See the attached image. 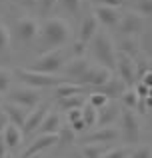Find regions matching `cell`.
<instances>
[{"instance_id": "obj_1", "label": "cell", "mask_w": 152, "mask_h": 158, "mask_svg": "<svg viewBox=\"0 0 152 158\" xmlns=\"http://www.w3.org/2000/svg\"><path fill=\"white\" fill-rule=\"evenodd\" d=\"M70 24L64 18H46L40 28V38H42V46L44 52L56 50V48H62L64 44L70 40Z\"/></svg>"}, {"instance_id": "obj_2", "label": "cell", "mask_w": 152, "mask_h": 158, "mask_svg": "<svg viewBox=\"0 0 152 158\" xmlns=\"http://www.w3.org/2000/svg\"><path fill=\"white\" fill-rule=\"evenodd\" d=\"M90 42H92V52H94V56H96L98 64H102V66L112 70L114 62H116V46H114L112 36L104 30H98Z\"/></svg>"}, {"instance_id": "obj_3", "label": "cell", "mask_w": 152, "mask_h": 158, "mask_svg": "<svg viewBox=\"0 0 152 158\" xmlns=\"http://www.w3.org/2000/svg\"><path fill=\"white\" fill-rule=\"evenodd\" d=\"M14 74L24 86H30V88H36V90L56 88V86L66 82V78H60L58 74H42V72H34L30 68H16Z\"/></svg>"}, {"instance_id": "obj_4", "label": "cell", "mask_w": 152, "mask_h": 158, "mask_svg": "<svg viewBox=\"0 0 152 158\" xmlns=\"http://www.w3.org/2000/svg\"><path fill=\"white\" fill-rule=\"evenodd\" d=\"M62 68H64V50L62 48L44 52L42 56H38L30 66V70L42 72V74H58Z\"/></svg>"}, {"instance_id": "obj_5", "label": "cell", "mask_w": 152, "mask_h": 158, "mask_svg": "<svg viewBox=\"0 0 152 158\" xmlns=\"http://www.w3.org/2000/svg\"><path fill=\"white\" fill-rule=\"evenodd\" d=\"M122 138L126 140L128 144H136L140 142V134H142V126H140V118L134 110L130 108H124L122 112Z\"/></svg>"}, {"instance_id": "obj_6", "label": "cell", "mask_w": 152, "mask_h": 158, "mask_svg": "<svg viewBox=\"0 0 152 158\" xmlns=\"http://www.w3.org/2000/svg\"><path fill=\"white\" fill-rule=\"evenodd\" d=\"M112 78V70L106 68V66L102 64H90L88 70H86L84 74H82V78L76 82V84L80 86H90V88H100L102 84H106V82Z\"/></svg>"}, {"instance_id": "obj_7", "label": "cell", "mask_w": 152, "mask_h": 158, "mask_svg": "<svg viewBox=\"0 0 152 158\" xmlns=\"http://www.w3.org/2000/svg\"><path fill=\"white\" fill-rule=\"evenodd\" d=\"M38 32H40L38 22L30 16H22L14 22V36L18 42H30L38 36Z\"/></svg>"}, {"instance_id": "obj_8", "label": "cell", "mask_w": 152, "mask_h": 158, "mask_svg": "<svg viewBox=\"0 0 152 158\" xmlns=\"http://www.w3.org/2000/svg\"><path fill=\"white\" fill-rule=\"evenodd\" d=\"M10 102H14V104H20L24 108H28V110H32V108H36L42 102V96H40V92L36 88H30V86H22V88H16L12 90L10 94Z\"/></svg>"}, {"instance_id": "obj_9", "label": "cell", "mask_w": 152, "mask_h": 158, "mask_svg": "<svg viewBox=\"0 0 152 158\" xmlns=\"http://www.w3.org/2000/svg\"><path fill=\"white\" fill-rule=\"evenodd\" d=\"M114 68L118 72V78L126 82V86H132L136 82V62L132 56H126V54H118L116 62H114Z\"/></svg>"}, {"instance_id": "obj_10", "label": "cell", "mask_w": 152, "mask_h": 158, "mask_svg": "<svg viewBox=\"0 0 152 158\" xmlns=\"http://www.w3.org/2000/svg\"><path fill=\"white\" fill-rule=\"evenodd\" d=\"M122 138V132L118 126H100L98 130L90 132L82 138V142H100V144H110L118 142Z\"/></svg>"}, {"instance_id": "obj_11", "label": "cell", "mask_w": 152, "mask_h": 158, "mask_svg": "<svg viewBox=\"0 0 152 158\" xmlns=\"http://www.w3.org/2000/svg\"><path fill=\"white\" fill-rule=\"evenodd\" d=\"M54 144H58V134H38L34 140L30 142V146L22 152V158H32V156H38L40 152L52 148Z\"/></svg>"}, {"instance_id": "obj_12", "label": "cell", "mask_w": 152, "mask_h": 158, "mask_svg": "<svg viewBox=\"0 0 152 158\" xmlns=\"http://www.w3.org/2000/svg\"><path fill=\"white\" fill-rule=\"evenodd\" d=\"M142 26H144V18H142L138 12H126V14H122L120 20H118V30H120L126 38L138 34V32L142 30Z\"/></svg>"}, {"instance_id": "obj_13", "label": "cell", "mask_w": 152, "mask_h": 158, "mask_svg": "<svg viewBox=\"0 0 152 158\" xmlns=\"http://www.w3.org/2000/svg\"><path fill=\"white\" fill-rule=\"evenodd\" d=\"M90 62L86 60L84 56H78V58H72L70 62H64V76H66V82H76L82 78V74L88 70Z\"/></svg>"}, {"instance_id": "obj_14", "label": "cell", "mask_w": 152, "mask_h": 158, "mask_svg": "<svg viewBox=\"0 0 152 158\" xmlns=\"http://www.w3.org/2000/svg\"><path fill=\"white\" fill-rule=\"evenodd\" d=\"M126 90H128L126 82L122 80V78H118V76H114V74H112V78H110L106 84H102L100 88H96V92L104 94L108 100H114V98H122V94H124Z\"/></svg>"}, {"instance_id": "obj_15", "label": "cell", "mask_w": 152, "mask_h": 158, "mask_svg": "<svg viewBox=\"0 0 152 158\" xmlns=\"http://www.w3.org/2000/svg\"><path fill=\"white\" fill-rule=\"evenodd\" d=\"M46 114H48L46 104H38L36 108H32V110L28 112V116H26V122H24V126H22V134L36 132V130H38V126L42 124V120L46 118Z\"/></svg>"}, {"instance_id": "obj_16", "label": "cell", "mask_w": 152, "mask_h": 158, "mask_svg": "<svg viewBox=\"0 0 152 158\" xmlns=\"http://www.w3.org/2000/svg\"><path fill=\"white\" fill-rule=\"evenodd\" d=\"M94 16H96L98 24H104V26H116L118 20H120V12H118V8H112V6H102V4H98L96 8H94L92 12Z\"/></svg>"}, {"instance_id": "obj_17", "label": "cell", "mask_w": 152, "mask_h": 158, "mask_svg": "<svg viewBox=\"0 0 152 158\" xmlns=\"http://www.w3.org/2000/svg\"><path fill=\"white\" fill-rule=\"evenodd\" d=\"M2 110L6 112L8 120H10V124H14V126H18L20 130H22L24 122H26V116H28V108L20 106V104H14V102H8V104L2 106Z\"/></svg>"}, {"instance_id": "obj_18", "label": "cell", "mask_w": 152, "mask_h": 158, "mask_svg": "<svg viewBox=\"0 0 152 158\" xmlns=\"http://www.w3.org/2000/svg\"><path fill=\"white\" fill-rule=\"evenodd\" d=\"M62 124H60V114L56 110H50L46 114V118L42 120V124L38 126V132L40 134H58Z\"/></svg>"}, {"instance_id": "obj_19", "label": "cell", "mask_w": 152, "mask_h": 158, "mask_svg": "<svg viewBox=\"0 0 152 158\" xmlns=\"http://www.w3.org/2000/svg\"><path fill=\"white\" fill-rule=\"evenodd\" d=\"M98 32V20H96V16L94 14H88L84 20H82V26H80V42H84V44H88L90 40L94 38V34Z\"/></svg>"}, {"instance_id": "obj_20", "label": "cell", "mask_w": 152, "mask_h": 158, "mask_svg": "<svg viewBox=\"0 0 152 158\" xmlns=\"http://www.w3.org/2000/svg\"><path fill=\"white\" fill-rule=\"evenodd\" d=\"M118 114H120V110H118L116 104H112V102L104 104L102 108H98V124L96 126H112L110 122H114L118 118Z\"/></svg>"}, {"instance_id": "obj_21", "label": "cell", "mask_w": 152, "mask_h": 158, "mask_svg": "<svg viewBox=\"0 0 152 158\" xmlns=\"http://www.w3.org/2000/svg\"><path fill=\"white\" fill-rule=\"evenodd\" d=\"M22 130H20L18 126H14V124H8L6 128H4L2 132V138H4V144H6V148H12L14 150L16 146H20V142H22Z\"/></svg>"}, {"instance_id": "obj_22", "label": "cell", "mask_w": 152, "mask_h": 158, "mask_svg": "<svg viewBox=\"0 0 152 158\" xmlns=\"http://www.w3.org/2000/svg\"><path fill=\"white\" fill-rule=\"evenodd\" d=\"M110 148V144H100V142H84L80 146V152L84 158H102L106 150Z\"/></svg>"}, {"instance_id": "obj_23", "label": "cell", "mask_w": 152, "mask_h": 158, "mask_svg": "<svg viewBox=\"0 0 152 158\" xmlns=\"http://www.w3.org/2000/svg\"><path fill=\"white\" fill-rule=\"evenodd\" d=\"M88 94V92H86ZM86 94H72V96L58 98V104L64 110H74V108H82L86 104Z\"/></svg>"}, {"instance_id": "obj_24", "label": "cell", "mask_w": 152, "mask_h": 158, "mask_svg": "<svg viewBox=\"0 0 152 158\" xmlns=\"http://www.w3.org/2000/svg\"><path fill=\"white\" fill-rule=\"evenodd\" d=\"M56 94H58V98L72 96V94H86V88L80 84H74V82H64V84L56 86Z\"/></svg>"}, {"instance_id": "obj_25", "label": "cell", "mask_w": 152, "mask_h": 158, "mask_svg": "<svg viewBox=\"0 0 152 158\" xmlns=\"http://www.w3.org/2000/svg\"><path fill=\"white\" fill-rule=\"evenodd\" d=\"M82 122H84L86 128H92L98 124V110L92 108L90 104H84L82 106Z\"/></svg>"}, {"instance_id": "obj_26", "label": "cell", "mask_w": 152, "mask_h": 158, "mask_svg": "<svg viewBox=\"0 0 152 158\" xmlns=\"http://www.w3.org/2000/svg\"><path fill=\"white\" fill-rule=\"evenodd\" d=\"M86 102H88L92 108H96V110H98V108H102L104 104H108L110 100L104 96V94H100V92H96V90H92V92L86 96Z\"/></svg>"}, {"instance_id": "obj_27", "label": "cell", "mask_w": 152, "mask_h": 158, "mask_svg": "<svg viewBox=\"0 0 152 158\" xmlns=\"http://www.w3.org/2000/svg\"><path fill=\"white\" fill-rule=\"evenodd\" d=\"M12 86V72L0 68V94H6Z\"/></svg>"}, {"instance_id": "obj_28", "label": "cell", "mask_w": 152, "mask_h": 158, "mask_svg": "<svg viewBox=\"0 0 152 158\" xmlns=\"http://www.w3.org/2000/svg\"><path fill=\"white\" fill-rule=\"evenodd\" d=\"M10 30H8V26H4L2 22H0V54L6 52L8 48H10Z\"/></svg>"}, {"instance_id": "obj_29", "label": "cell", "mask_w": 152, "mask_h": 158, "mask_svg": "<svg viewBox=\"0 0 152 158\" xmlns=\"http://www.w3.org/2000/svg\"><path fill=\"white\" fill-rule=\"evenodd\" d=\"M130 150L126 146H116V148H108V150L102 154V158H128Z\"/></svg>"}, {"instance_id": "obj_30", "label": "cell", "mask_w": 152, "mask_h": 158, "mask_svg": "<svg viewBox=\"0 0 152 158\" xmlns=\"http://www.w3.org/2000/svg\"><path fill=\"white\" fill-rule=\"evenodd\" d=\"M122 100H124L126 108H130V110H134V108L138 106V100H140V98L136 96V92H134V88H132V90H126V92L122 94Z\"/></svg>"}, {"instance_id": "obj_31", "label": "cell", "mask_w": 152, "mask_h": 158, "mask_svg": "<svg viewBox=\"0 0 152 158\" xmlns=\"http://www.w3.org/2000/svg\"><path fill=\"white\" fill-rule=\"evenodd\" d=\"M60 4H62V8L66 12H70V14H78L82 8V0H60Z\"/></svg>"}, {"instance_id": "obj_32", "label": "cell", "mask_w": 152, "mask_h": 158, "mask_svg": "<svg viewBox=\"0 0 152 158\" xmlns=\"http://www.w3.org/2000/svg\"><path fill=\"white\" fill-rule=\"evenodd\" d=\"M136 42H134L132 38H126V40H122L120 42V52L122 54H126V56H134L136 54Z\"/></svg>"}, {"instance_id": "obj_33", "label": "cell", "mask_w": 152, "mask_h": 158, "mask_svg": "<svg viewBox=\"0 0 152 158\" xmlns=\"http://www.w3.org/2000/svg\"><path fill=\"white\" fill-rule=\"evenodd\" d=\"M76 140V134L72 132V128L70 126H62L60 128V132H58V142H74Z\"/></svg>"}, {"instance_id": "obj_34", "label": "cell", "mask_w": 152, "mask_h": 158, "mask_svg": "<svg viewBox=\"0 0 152 158\" xmlns=\"http://www.w3.org/2000/svg\"><path fill=\"white\" fill-rule=\"evenodd\" d=\"M128 158H152V146H148V144L138 146L136 150H132L128 154Z\"/></svg>"}, {"instance_id": "obj_35", "label": "cell", "mask_w": 152, "mask_h": 158, "mask_svg": "<svg viewBox=\"0 0 152 158\" xmlns=\"http://www.w3.org/2000/svg\"><path fill=\"white\" fill-rule=\"evenodd\" d=\"M138 14L152 16V0H140L138 2Z\"/></svg>"}, {"instance_id": "obj_36", "label": "cell", "mask_w": 152, "mask_h": 158, "mask_svg": "<svg viewBox=\"0 0 152 158\" xmlns=\"http://www.w3.org/2000/svg\"><path fill=\"white\" fill-rule=\"evenodd\" d=\"M148 86H146V84H142V82H138V84H136V88H134V92H136V96L138 98H140V100H144V98L146 96H148Z\"/></svg>"}, {"instance_id": "obj_37", "label": "cell", "mask_w": 152, "mask_h": 158, "mask_svg": "<svg viewBox=\"0 0 152 158\" xmlns=\"http://www.w3.org/2000/svg\"><path fill=\"white\" fill-rule=\"evenodd\" d=\"M72 52H74V56H84V52H86V44L84 42H80V40H76L74 42V46H72Z\"/></svg>"}, {"instance_id": "obj_38", "label": "cell", "mask_w": 152, "mask_h": 158, "mask_svg": "<svg viewBox=\"0 0 152 158\" xmlns=\"http://www.w3.org/2000/svg\"><path fill=\"white\" fill-rule=\"evenodd\" d=\"M122 2H124V0H98V4H102V6H112V8H120Z\"/></svg>"}, {"instance_id": "obj_39", "label": "cell", "mask_w": 152, "mask_h": 158, "mask_svg": "<svg viewBox=\"0 0 152 158\" xmlns=\"http://www.w3.org/2000/svg\"><path fill=\"white\" fill-rule=\"evenodd\" d=\"M8 124H10V120H8L6 112H4L2 108H0V134H2V132H4V128H6Z\"/></svg>"}, {"instance_id": "obj_40", "label": "cell", "mask_w": 152, "mask_h": 158, "mask_svg": "<svg viewBox=\"0 0 152 158\" xmlns=\"http://www.w3.org/2000/svg\"><path fill=\"white\" fill-rule=\"evenodd\" d=\"M82 118V108H74V110H68V120L74 122V120H80Z\"/></svg>"}, {"instance_id": "obj_41", "label": "cell", "mask_w": 152, "mask_h": 158, "mask_svg": "<svg viewBox=\"0 0 152 158\" xmlns=\"http://www.w3.org/2000/svg\"><path fill=\"white\" fill-rule=\"evenodd\" d=\"M36 2H40V6H42V10H48V8H52L58 0H36Z\"/></svg>"}, {"instance_id": "obj_42", "label": "cell", "mask_w": 152, "mask_h": 158, "mask_svg": "<svg viewBox=\"0 0 152 158\" xmlns=\"http://www.w3.org/2000/svg\"><path fill=\"white\" fill-rule=\"evenodd\" d=\"M142 84H146L148 88H152V70H148V72L142 76Z\"/></svg>"}, {"instance_id": "obj_43", "label": "cell", "mask_w": 152, "mask_h": 158, "mask_svg": "<svg viewBox=\"0 0 152 158\" xmlns=\"http://www.w3.org/2000/svg\"><path fill=\"white\" fill-rule=\"evenodd\" d=\"M8 154V148H6V144H4V138H2V134H0V158H4Z\"/></svg>"}, {"instance_id": "obj_44", "label": "cell", "mask_w": 152, "mask_h": 158, "mask_svg": "<svg viewBox=\"0 0 152 158\" xmlns=\"http://www.w3.org/2000/svg\"><path fill=\"white\" fill-rule=\"evenodd\" d=\"M144 106L146 108H152V96H146L144 98Z\"/></svg>"}, {"instance_id": "obj_45", "label": "cell", "mask_w": 152, "mask_h": 158, "mask_svg": "<svg viewBox=\"0 0 152 158\" xmlns=\"http://www.w3.org/2000/svg\"><path fill=\"white\" fill-rule=\"evenodd\" d=\"M4 158H14V156H10V154H6V156H4Z\"/></svg>"}, {"instance_id": "obj_46", "label": "cell", "mask_w": 152, "mask_h": 158, "mask_svg": "<svg viewBox=\"0 0 152 158\" xmlns=\"http://www.w3.org/2000/svg\"><path fill=\"white\" fill-rule=\"evenodd\" d=\"M0 102H2V94H0Z\"/></svg>"}, {"instance_id": "obj_47", "label": "cell", "mask_w": 152, "mask_h": 158, "mask_svg": "<svg viewBox=\"0 0 152 158\" xmlns=\"http://www.w3.org/2000/svg\"><path fill=\"white\" fill-rule=\"evenodd\" d=\"M28 2H36V0H28Z\"/></svg>"}, {"instance_id": "obj_48", "label": "cell", "mask_w": 152, "mask_h": 158, "mask_svg": "<svg viewBox=\"0 0 152 158\" xmlns=\"http://www.w3.org/2000/svg\"><path fill=\"white\" fill-rule=\"evenodd\" d=\"M32 158H38V156H32Z\"/></svg>"}]
</instances>
